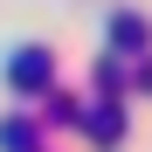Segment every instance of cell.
I'll list each match as a JSON object with an SVG mask.
<instances>
[{
    "label": "cell",
    "instance_id": "5",
    "mask_svg": "<svg viewBox=\"0 0 152 152\" xmlns=\"http://www.w3.org/2000/svg\"><path fill=\"white\" fill-rule=\"evenodd\" d=\"M97 90H124V69H118V56H104V62H97Z\"/></svg>",
    "mask_w": 152,
    "mask_h": 152
},
{
    "label": "cell",
    "instance_id": "2",
    "mask_svg": "<svg viewBox=\"0 0 152 152\" xmlns=\"http://www.w3.org/2000/svg\"><path fill=\"white\" fill-rule=\"evenodd\" d=\"M111 42H118V48H132V56H145V42H152L145 14H124V7H118V14H111Z\"/></svg>",
    "mask_w": 152,
    "mask_h": 152
},
{
    "label": "cell",
    "instance_id": "3",
    "mask_svg": "<svg viewBox=\"0 0 152 152\" xmlns=\"http://www.w3.org/2000/svg\"><path fill=\"white\" fill-rule=\"evenodd\" d=\"M35 132H42L35 118H7L0 124V152H35Z\"/></svg>",
    "mask_w": 152,
    "mask_h": 152
},
{
    "label": "cell",
    "instance_id": "4",
    "mask_svg": "<svg viewBox=\"0 0 152 152\" xmlns=\"http://www.w3.org/2000/svg\"><path fill=\"white\" fill-rule=\"evenodd\" d=\"M90 132L104 138V145H118V138H124V111H118V104H104V111L90 118Z\"/></svg>",
    "mask_w": 152,
    "mask_h": 152
},
{
    "label": "cell",
    "instance_id": "1",
    "mask_svg": "<svg viewBox=\"0 0 152 152\" xmlns=\"http://www.w3.org/2000/svg\"><path fill=\"white\" fill-rule=\"evenodd\" d=\"M48 69H56V56H48V48H21V56L7 62V83H14V90H28V97H42L48 83H56Z\"/></svg>",
    "mask_w": 152,
    "mask_h": 152
}]
</instances>
